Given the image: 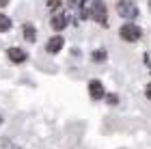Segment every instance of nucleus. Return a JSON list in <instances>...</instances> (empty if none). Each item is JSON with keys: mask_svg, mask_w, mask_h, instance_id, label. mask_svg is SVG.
<instances>
[{"mask_svg": "<svg viewBox=\"0 0 151 149\" xmlns=\"http://www.w3.org/2000/svg\"><path fill=\"white\" fill-rule=\"evenodd\" d=\"M91 17L97 24H101V26L108 24V9H106L104 0H93V2H91Z\"/></svg>", "mask_w": 151, "mask_h": 149, "instance_id": "f257e3e1", "label": "nucleus"}, {"mask_svg": "<svg viewBox=\"0 0 151 149\" xmlns=\"http://www.w3.org/2000/svg\"><path fill=\"white\" fill-rule=\"evenodd\" d=\"M116 11H119L121 17H127V19L138 17V6L134 2H129V0H119V2H116Z\"/></svg>", "mask_w": 151, "mask_h": 149, "instance_id": "f03ea898", "label": "nucleus"}, {"mask_svg": "<svg viewBox=\"0 0 151 149\" xmlns=\"http://www.w3.org/2000/svg\"><path fill=\"white\" fill-rule=\"evenodd\" d=\"M119 32H121V39H125V41H138L142 37L140 26H136V24H123Z\"/></svg>", "mask_w": 151, "mask_h": 149, "instance_id": "7ed1b4c3", "label": "nucleus"}, {"mask_svg": "<svg viewBox=\"0 0 151 149\" xmlns=\"http://www.w3.org/2000/svg\"><path fill=\"white\" fill-rule=\"evenodd\" d=\"M88 93H91L93 99H101L106 95V91H104V86H101L99 80H91V82H88Z\"/></svg>", "mask_w": 151, "mask_h": 149, "instance_id": "20e7f679", "label": "nucleus"}, {"mask_svg": "<svg viewBox=\"0 0 151 149\" xmlns=\"http://www.w3.org/2000/svg\"><path fill=\"white\" fill-rule=\"evenodd\" d=\"M63 37L60 35H56V37H52L50 41H47V45H45V52L47 54H56V52H60V48H63Z\"/></svg>", "mask_w": 151, "mask_h": 149, "instance_id": "39448f33", "label": "nucleus"}, {"mask_svg": "<svg viewBox=\"0 0 151 149\" xmlns=\"http://www.w3.org/2000/svg\"><path fill=\"white\" fill-rule=\"evenodd\" d=\"M67 24H69V17H67L65 13H58V15H54V17L50 19V26H52L54 30H63Z\"/></svg>", "mask_w": 151, "mask_h": 149, "instance_id": "423d86ee", "label": "nucleus"}, {"mask_svg": "<svg viewBox=\"0 0 151 149\" xmlns=\"http://www.w3.org/2000/svg\"><path fill=\"white\" fill-rule=\"evenodd\" d=\"M6 54H9V58L13 60V63H24V60H26V52L19 50V48H9Z\"/></svg>", "mask_w": 151, "mask_h": 149, "instance_id": "0eeeda50", "label": "nucleus"}, {"mask_svg": "<svg viewBox=\"0 0 151 149\" xmlns=\"http://www.w3.org/2000/svg\"><path fill=\"white\" fill-rule=\"evenodd\" d=\"M24 39H26V41H37V30H35V26H32V24H26L24 26Z\"/></svg>", "mask_w": 151, "mask_h": 149, "instance_id": "6e6552de", "label": "nucleus"}, {"mask_svg": "<svg viewBox=\"0 0 151 149\" xmlns=\"http://www.w3.org/2000/svg\"><path fill=\"white\" fill-rule=\"evenodd\" d=\"M91 58L99 63V60H106V58H108V54H106V50H95V52L91 54Z\"/></svg>", "mask_w": 151, "mask_h": 149, "instance_id": "1a4fd4ad", "label": "nucleus"}, {"mask_svg": "<svg viewBox=\"0 0 151 149\" xmlns=\"http://www.w3.org/2000/svg\"><path fill=\"white\" fill-rule=\"evenodd\" d=\"M11 28V19L6 15H0V30H9Z\"/></svg>", "mask_w": 151, "mask_h": 149, "instance_id": "9d476101", "label": "nucleus"}, {"mask_svg": "<svg viewBox=\"0 0 151 149\" xmlns=\"http://www.w3.org/2000/svg\"><path fill=\"white\" fill-rule=\"evenodd\" d=\"M67 2H69V6H71V9H82L86 0H67Z\"/></svg>", "mask_w": 151, "mask_h": 149, "instance_id": "9b49d317", "label": "nucleus"}, {"mask_svg": "<svg viewBox=\"0 0 151 149\" xmlns=\"http://www.w3.org/2000/svg\"><path fill=\"white\" fill-rule=\"evenodd\" d=\"M104 97H106V101H108V104H110V106H114L116 101H119V97H116L114 93H110V95H104Z\"/></svg>", "mask_w": 151, "mask_h": 149, "instance_id": "f8f14e48", "label": "nucleus"}, {"mask_svg": "<svg viewBox=\"0 0 151 149\" xmlns=\"http://www.w3.org/2000/svg\"><path fill=\"white\" fill-rule=\"evenodd\" d=\"M47 4H50L52 9H56V6H60V2H58V0H50V2H47Z\"/></svg>", "mask_w": 151, "mask_h": 149, "instance_id": "ddd939ff", "label": "nucleus"}, {"mask_svg": "<svg viewBox=\"0 0 151 149\" xmlns=\"http://www.w3.org/2000/svg\"><path fill=\"white\" fill-rule=\"evenodd\" d=\"M9 4V0H0V6H6Z\"/></svg>", "mask_w": 151, "mask_h": 149, "instance_id": "4468645a", "label": "nucleus"}, {"mask_svg": "<svg viewBox=\"0 0 151 149\" xmlns=\"http://www.w3.org/2000/svg\"><path fill=\"white\" fill-rule=\"evenodd\" d=\"M0 123H2V114H0Z\"/></svg>", "mask_w": 151, "mask_h": 149, "instance_id": "2eb2a0df", "label": "nucleus"}]
</instances>
